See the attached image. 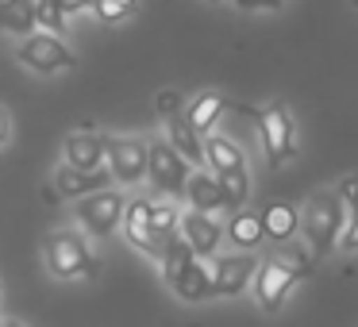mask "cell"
Wrapping results in <instances>:
<instances>
[{"mask_svg": "<svg viewBox=\"0 0 358 327\" xmlns=\"http://www.w3.org/2000/svg\"><path fill=\"white\" fill-rule=\"evenodd\" d=\"M343 219H347V201L339 196V189H324V193L308 196V204H304V212H301V227H296V231L308 239L312 258H327L335 247H339Z\"/></svg>", "mask_w": 358, "mask_h": 327, "instance_id": "6da1fadb", "label": "cell"}, {"mask_svg": "<svg viewBox=\"0 0 358 327\" xmlns=\"http://www.w3.org/2000/svg\"><path fill=\"white\" fill-rule=\"evenodd\" d=\"M201 147H204V158H208V166H212V177L220 181V189H224V196H227V208L247 204V196H250L247 154H243L231 139H224V135H208Z\"/></svg>", "mask_w": 358, "mask_h": 327, "instance_id": "7a4b0ae2", "label": "cell"}, {"mask_svg": "<svg viewBox=\"0 0 358 327\" xmlns=\"http://www.w3.org/2000/svg\"><path fill=\"white\" fill-rule=\"evenodd\" d=\"M47 270L55 273L58 281H81V277H93L96 273V258L78 231L58 227L47 239Z\"/></svg>", "mask_w": 358, "mask_h": 327, "instance_id": "3957f363", "label": "cell"}, {"mask_svg": "<svg viewBox=\"0 0 358 327\" xmlns=\"http://www.w3.org/2000/svg\"><path fill=\"white\" fill-rule=\"evenodd\" d=\"M255 124H258V135H262L266 162H270L273 170H281L285 162H293V154H296V127H293V116H289L285 104H270V108L255 112Z\"/></svg>", "mask_w": 358, "mask_h": 327, "instance_id": "277c9868", "label": "cell"}, {"mask_svg": "<svg viewBox=\"0 0 358 327\" xmlns=\"http://www.w3.org/2000/svg\"><path fill=\"white\" fill-rule=\"evenodd\" d=\"M16 54H20V62L35 73H62V70H73V66H78V54H73L55 31H39V27L24 35Z\"/></svg>", "mask_w": 358, "mask_h": 327, "instance_id": "5b68a950", "label": "cell"}, {"mask_svg": "<svg viewBox=\"0 0 358 327\" xmlns=\"http://www.w3.org/2000/svg\"><path fill=\"white\" fill-rule=\"evenodd\" d=\"M189 170H193V166H189L166 139H147V181L162 196H181Z\"/></svg>", "mask_w": 358, "mask_h": 327, "instance_id": "8992f818", "label": "cell"}, {"mask_svg": "<svg viewBox=\"0 0 358 327\" xmlns=\"http://www.w3.org/2000/svg\"><path fill=\"white\" fill-rule=\"evenodd\" d=\"M73 216L81 219V227H85L89 235H112L120 224V216H124V196L116 193V189H96V193H85L73 201Z\"/></svg>", "mask_w": 358, "mask_h": 327, "instance_id": "52a82bcc", "label": "cell"}, {"mask_svg": "<svg viewBox=\"0 0 358 327\" xmlns=\"http://www.w3.org/2000/svg\"><path fill=\"white\" fill-rule=\"evenodd\" d=\"M104 162H108V170H112V181L139 185V181H147V139L108 135V139H104Z\"/></svg>", "mask_w": 358, "mask_h": 327, "instance_id": "ba28073f", "label": "cell"}, {"mask_svg": "<svg viewBox=\"0 0 358 327\" xmlns=\"http://www.w3.org/2000/svg\"><path fill=\"white\" fill-rule=\"evenodd\" d=\"M250 281H255V296H258V304H262L266 312H281L285 296L293 293V285H296V281H304V277L293 270V266L281 262L278 254H270L262 266H258V273H255Z\"/></svg>", "mask_w": 358, "mask_h": 327, "instance_id": "9c48e42d", "label": "cell"}, {"mask_svg": "<svg viewBox=\"0 0 358 327\" xmlns=\"http://www.w3.org/2000/svg\"><path fill=\"white\" fill-rule=\"evenodd\" d=\"M178 235L189 242V250L196 258H212L220 250V242H224V227L212 219V212H196V208L178 216Z\"/></svg>", "mask_w": 358, "mask_h": 327, "instance_id": "30bf717a", "label": "cell"}, {"mask_svg": "<svg viewBox=\"0 0 358 327\" xmlns=\"http://www.w3.org/2000/svg\"><path fill=\"white\" fill-rule=\"evenodd\" d=\"M166 281H170V289L181 296V300H189V304H201V300H212V296H216L212 266L204 262V258H196V254L189 258V262H181Z\"/></svg>", "mask_w": 358, "mask_h": 327, "instance_id": "8fae6325", "label": "cell"}, {"mask_svg": "<svg viewBox=\"0 0 358 327\" xmlns=\"http://www.w3.org/2000/svg\"><path fill=\"white\" fill-rule=\"evenodd\" d=\"M255 277V258L243 250V254H224L212 262V285H216V296H239L243 289Z\"/></svg>", "mask_w": 358, "mask_h": 327, "instance_id": "7c38bea8", "label": "cell"}, {"mask_svg": "<svg viewBox=\"0 0 358 327\" xmlns=\"http://www.w3.org/2000/svg\"><path fill=\"white\" fill-rule=\"evenodd\" d=\"M112 185V170L108 166H96V170H78V166H58L55 170V189L58 196L66 201H78L85 193H96V189H108Z\"/></svg>", "mask_w": 358, "mask_h": 327, "instance_id": "4fadbf2b", "label": "cell"}, {"mask_svg": "<svg viewBox=\"0 0 358 327\" xmlns=\"http://www.w3.org/2000/svg\"><path fill=\"white\" fill-rule=\"evenodd\" d=\"M181 196H185L196 212H227V196H224V189H220V181L212 177V173H196V166L189 170Z\"/></svg>", "mask_w": 358, "mask_h": 327, "instance_id": "5bb4252c", "label": "cell"}, {"mask_svg": "<svg viewBox=\"0 0 358 327\" xmlns=\"http://www.w3.org/2000/svg\"><path fill=\"white\" fill-rule=\"evenodd\" d=\"M258 219H262V239L270 242H289L296 235V227H301V212L293 204H266L258 212Z\"/></svg>", "mask_w": 358, "mask_h": 327, "instance_id": "9a60e30c", "label": "cell"}, {"mask_svg": "<svg viewBox=\"0 0 358 327\" xmlns=\"http://www.w3.org/2000/svg\"><path fill=\"white\" fill-rule=\"evenodd\" d=\"M166 143H170V147L178 150V154L185 158L189 166H201V162H204V147H201V139H196V131L185 124V116H181V112L166 116Z\"/></svg>", "mask_w": 358, "mask_h": 327, "instance_id": "2e32d148", "label": "cell"}, {"mask_svg": "<svg viewBox=\"0 0 358 327\" xmlns=\"http://www.w3.org/2000/svg\"><path fill=\"white\" fill-rule=\"evenodd\" d=\"M227 112V101L220 93H201V96H193V104L189 108H181V116H185V124L193 127L196 135H204V131H212L216 127V119Z\"/></svg>", "mask_w": 358, "mask_h": 327, "instance_id": "e0dca14e", "label": "cell"}, {"mask_svg": "<svg viewBox=\"0 0 358 327\" xmlns=\"http://www.w3.org/2000/svg\"><path fill=\"white\" fill-rule=\"evenodd\" d=\"M62 150H66V166H78V170L104 166V139L101 135H70Z\"/></svg>", "mask_w": 358, "mask_h": 327, "instance_id": "ac0fdd59", "label": "cell"}, {"mask_svg": "<svg viewBox=\"0 0 358 327\" xmlns=\"http://www.w3.org/2000/svg\"><path fill=\"white\" fill-rule=\"evenodd\" d=\"M227 239L239 250H255L262 242V219L250 208H231V219H227Z\"/></svg>", "mask_w": 358, "mask_h": 327, "instance_id": "d6986e66", "label": "cell"}, {"mask_svg": "<svg viewBox=\"0 0 358 327\" xmlns=\"http://www.w3.org/2000/svg\"><path fill=\"white\" fill-rule=\"evenodd\" d=\"M0 27L12 35H27L39 27V12L35 0H0Z\"/></svg>", "mask_w": 358, "mask_h": 327, "instance_id": "ffe728a7", "label": "cell"}, {"mask_svg": "<svg viewBox=\"0 0 358 327\" xmlns=\"http://www.w3.org/2000/svg\"><path fill=\"white\" fill-rule=\"evenodd\" d=\"M170 235H158V231H150V227H127V242H131V247H139L143 254H150V258H162L166 239H170Z\"/></svg>", "mask_w": 358, "mask_h": 327, "instance_id": "44dd1931", "label": "cell"}, {"mask_svg": "<svg viewBox=\"0 0 358 327\" xmlns=\"http://www.w3.org/2000/svg\"><path fill=\"white\" fill-rule=\"evenodd\" d=\"M178 216L181 212L173 204H150V231H158V235L178 231Z\"/></svg>", "mask_w": 358, "mask_h": 327, "instance_id": "7402d4cb", "label": "cell"}, {"mask_svg": "<svg viewBox=\"0 0 358 327\" xmlns=\"http://www.w3.org/2000/svg\"><path fill=\"white\" fill-rule=\"evenodd\" d=\"M124 219L127 227H150V201H143V196H135V201H124Z\"/></svg>", "mask_w": 358, "mask_h": 327, "instance_id": "603a6c76", "label": "cell"}, {"mask_svg": "<svg viewBox=\"0 0 358 327\" xmlns=\"http://www.w3.org/2000/svg\"><path fill=\"white\" fill-rule=\"evenodd\" d=\"M89 12H93L96 20H104V24H120L124 16H131L127 8H120L116 0H93V4H89Z\"/></svg>", "mask_w": 358, "mask_h": 327, "instance_id": "cb8c5ba5", "label": "cell"}, {"mask_svg": "<svg viewBox=\"0 0 358 327\" xmlns=\"http://www.w3.org/2000/svg\"><path fill=\"white\" fill-rule=\"evenodd\" d=\"M350 204V219H343V235H339V247L343 250H358V201Z\"/></svg>", "mask_w": 358, "mask_h": 327, "instance_id": "d4e9b609", "label": "cell"}, {"mask_svg": "<svg viewBox=\"0 0 358 327\" xmlns=\"http://www.w3.org/2000/svg\"><path fill=\"white\" fill-rule=\"evenodd\" d=\"M239 12H281L285 0H231Z\"/></svg>", "mask_w": 358, "mask_h": 327, "instance_id": "484cf974", "label": "cell"}, {"mask_svg": "<svg viewBox=\"0 0 358 327\" xmlns=\"http://www.w3.org/2000/svg\"><path fill=\"white\" fill-rule=\"evenodd\" d=\"M155 108L162 112V116L181 112V93H178V89H166V93H158V96H155Z\"/></svg>", "mask_w": 358, "mask_h": 327, "instance_id": "4316f807", "label": "cell"}, {"mask_svg": "<svg viewBox=\"0 0 358 327\" xmlns=\"http://www.w3.org/2000/svg\"><path fill=\"white\" fill-rule=\"evenodd\" d=\"M89 4H93V0H58V16L70 20V16H78V12H89Z\"/></svg>", "mask_w": 358, "mask_h": 327, "instance_id": "83f0119b", "label": "cell"}, {"mask_svg": "<svg viewBox=\"0 0 358 327\" xmlns=\"http://www.w3.org/2000/svg\"><path fill=\"white\" fill-rule=\"evenodd\" d=\"M116 4H120V8H127V12H135V8H139V0H116Z\"/></svg>", "mask_w": 358, "mask_h": 327, "instance_id": "f1b7e54d", "label": "cell"}, {"mask_svg": "<svg viewBox=\"0 0 358 327\" xmlns=\"http://www.w3.org/2000/svg\"><path fill=\"white\" fill-rule=\"evenodd\" d=\"M4 131H8V124H4V112H0V143H4Z\"/></svg>", "mask_w": 358, "mask_h": 327, "instance_id": "f546056e", "label": "cell"}, {"mask_svg": "<svg viewBox=\"0 0 358 327\" xmlns=\"http://www.w3.org/2000/svg\"><path fill=\"white\" fill-rule=\"evenodd\" d=\"M0 327H24V324H20V319H8V324H0Z\"/></svg>", "mask_w": 358, "mask_h": 327, "instance_id": "4dcf8cb0", "label": "cell"}, {"mask_svg": "<svg viewBox=\"0 0 358 327\" xmlns=\"http://www.w3.org/2000/svg\"><path fill=\"white\" fill-rule=\"evenodd\" d=\"M208 4H220V0H208Z\"/></svg>", "mask_w": 358, "mask_h": 327, "instance_id": "1f68e13d", "label": "cell"}, {"mask_svg": "<svg viewBox=\"0 0 358 327\" xmlns=\"http://www.w3.org/2000/svg\"><path fill=\"white\" fill-rule=\"evenodd\" d=\"M350 4H355V8H358V0H350Z\"/></svg>", "mask_w": 358, "mask_h": 327, "instance_id": "d6a6232c", "label": "cell"}]
</instances>
